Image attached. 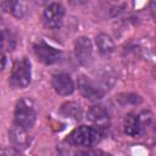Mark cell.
I'll return each instance as SVG.
<instances>
[{
    "label": "cell",
    "instance_id": "obj_1",
    "mask_svg": "<svg viewBox=\"0 0 156 156\" xmlns=\"http://www.w3.org/2000/svg\"><path fill=\"white\" fill-rule=\"evenodd\" d=\"M37 121V108L29 98H22L17 101L15 107V123L30 129Z\"/></svg>",
    "mask_w": 156,
    "mask_h": 156
},
{
    "label": "cell",
    "instance_id": "obj_2",
    "mask_svg": "<svg viewBox=\"0 0 156 156\" xmlns=\"http://www.w3.org/2000/svg\"><path fill=\"white\" fill-rule=\"evenodd\" d=\"M32 79L30 62L27 57H22L15 61L10 76V84L13 88L23 89L29 85Z\"/></svg>",
    "mask_w": 156,
    "mask_h": 156
},
{
    "label": "cell",
    "instance_id": "obj_3",
    "mask_svg": "<svg viewBox=\"0 0 156 156\" xmlns=\"http://www.w3.org/2000/svg\"><path fill=\"white\" fill-rule=\"evenodd\" d=\"M100 140V132L94 127L80 126L71 132L68 135V141L74 146L91 147Z\"/></svg>",
    "mask_w": 156,
    "mask_h": 156
},
{
    "label": "cell",
    "instance_id": "obj_4",
    "mask_svg": "<svg viewBox=\"0 0 156 156\" xmlns=\"http://www.w3.org/2000/svg\"><path fill=\"white\" fill-rule=\"evenodd\" d=\"M33 50H34L37 58L40 62H43L44 65H55L62 57V52L58 49L49 45L48 43H45L43 40L34 44Z\"/></svg>",
    "mask_w": 156,
    "mask_h": 156
},
{
    "label": "cell",
    "instance_id": "obj_5",
    "mask_svg": "<svg viewBox=\"0 0 156 156\" xmlns=\"http://www.w3.org/2000/svg\"><path fill=\"white\" fill-rule=\"evenodd\" d=\"M65 9L58 2L49 4L43 12V21L49 29H58L63 22Z\"/></svg>",
    "mask_w": 156,
    "mask_h": 156
},
{
    "label": "cell",
    "instance_id": "obj_6",
    "mask_svg": "<svg viewBox=\"0 0 156 156\" xmlns=\"http://www.w3.org/2000/svg\"><path fill=\"white\" fill-rule=\"evenodd\" d=\"M74 56L78 63L88 66L93 61V44L88 37H78L74 41Z\"/></svg>",
    "mask_w": 156,
    "mask_h": 156
},
{
    "label": "cell",
    "instance_id": "obj_7",
    "mask_svg": "<svg viewBox=\"0 0 156 156\" xmlns=\"http://www.w3.org/2000/svg\"><path fill=\"white\" fill-rule=\"evenodd\" d=\"M77 84L80 94L89 100H99L104 96L102 88H100L94 80L85 76H79L77 79Z\"/></svg>",
    "mask_w": 156,
    "mask_h": 156
},
{
    "label": "cell",
    "instance_id": "obj_8",
    "mask_svg": "<svg viewBox=\"0 0 156 156\" xmlns=\"http://www.w3.org/2000/svg\"><path fill=\"white\" fill-rule=\"evenodd\" d=\"M27 130L28 129H26L24 127L17 124V123H15L9 130L10 141L13 145V147L17 149L18 151L26 150L30 144V136L28 135Z\"/></svg>",
    "mask_w": 156,
    "mask_h": 156
},
{
    "label": "cell",
    "instance_id": "obj_9",
    "mask_svg": "<svg viewBox=\"0 0 156 156\" xmlns=\"http://www.w3.org/2000/svg\"><path fill=\"white\" fill-rule=\"evenodd\" d=\"M52 88L61 96H68L74 91V83L69 74L56 73L52 76Z\"/></svg>",
    "mask_w": 156,
    "mask_h": 156
},
{
    "label": "cell",
    "instance_id": "obj_10",
    "mask_svg": "<svg viewBox=\"0 0 156 156\" xmlns=\"http://www.w3.org/2000/svg\"><path fill=\"white\" fill-rule=\"evenodd\" d=\"M88 121H90L94 126L99 128H106L110 123V115L108 111L101 105H94L89 108L87 113Z\"/></svg>",
    "mask_w": 156,
    "mask_h": 156
},
{
    "label": "cell",
    "instance_id": "obj_11",
    "mask_svg": "<svg viewBox=\"0 0 156 156\" xmlns=\"http://www.w3.org/2000/svg\"><path fill=\"white\" fill-rule=\"evenodd\" d=\"M144 128V121L140 115L136 113H129L126 116L123 122V129L124 133L129 136H138L141 134Z\"/></svg>",
    "mask_w": 156,
    "mask_h": 156
},
{
    "label": "cell",
    "instance_id": "obj_12",
    "mask_svg": "<svg viewBox=\"0 0 156 156\" xmlns=\"http://www.w3.org/2000/svg\"><path fill=\"white\" fill-rule=\"evenodd\" d=\"M2 10L4 12L10 13L15 18H23L28 13L27 4L23 0H4L2 2Z\"/></svg>",
    "mask_w": 156,
    "mask_h": 156
},
{
    "label": "cell",
    "instance_id": "obj_13",
    "mask_svg": "<svg viewBox=\"0 0 156 156\" xmlns=\"http://www.w3.org/2000/svg\"><path fill=\"white\" fill-rule=\"evenodd\" d=\"M95 43L98 46V50L100 54L102 55H110L115 51V43L111 39L110 35L105 34V33H100L96 35L95 38Z\"/></svg>",
    "mask_w": 156,
    "mask_h": 156
},
{
    "label": "cell",
    "instance_id": "obj_14",
    "mask_svg": "<svg viewBox=\"0 0 156 156\" xmlns=\"http://www.w3.org/2000/svg\"><path fill=\"white\" fill-rule=\"evenodd\" d=\"M60 112L65 116V117H68V118H72V119H80L82 118V113H83V110H82V106L80 104L76 102V101H68L66 104H63L61 106V110Z\"/></svg>",
    "mask_w": 156,
    "mask_h": 156
},
{
    "label": "cell",
    "instance_id": "obj_15",
    "mask_svg": "<svg viewBox=\"0 0 156 156\" xmlns=\"http://www.w3.org/2000/svg\"><path fill=\"white\" fill-rule=\"evenodd\" d=\"M15 48V39L10 32L5 28L2 29V49L4 50H13Z\"/></svg>",
    "mask_w": 156,
    "mask_h": 156
},
{
    "label": "cell",
    "instance_id": "obj_16",
    "mask_svg": "<svg viewBox=\"0 0 156 156\" xmlns=\"http://www.w3.org/2000/svg\"><path fill=\"white\" fill-rule=\"evenodd\" d=\"M117 100H118L121 104H123V105L129 104L130 100L135 101L136 104H140V102H141V98H140L139 95H135V94H122V95H118Z\"/></svg>",
    "mask_w": 156,
    "mask_h": 156
},
{
    "label": "cell",
    "instance_id": "obj_17",
    "mask_svg": "<svg viewBox=\"0 0 156 156\" xmlns=\"http://www.w3.org/2000/svg\"><path fill=\"white\" fill-rule=\"evenodd\" d=\"M73 4H76V5H83V4H85L88 0H71Z\"/></svg>",
    "mask_w": 156,
    "mask_h": 156
},
{
    "label": "cell",
    "instance_id": "obj_18",
    "mask_svg": "<svg viewBox=\"0 0 156 156\" xmlns=\"http://www.w3.org/2000/svg\"><path fill=\"white\" fill-rule=\"evenodd\" d=\"M35 1H37L38 4H45V2L48 1V0H35Z\"/></svg>",
    "mask_w": 156,
    "mask_h": 156
}]
</instances>
